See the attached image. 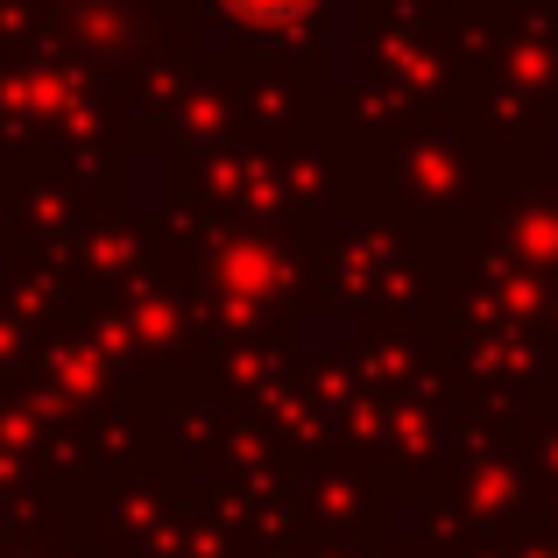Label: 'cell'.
Instances as JSON below:
<instances>
[{
    "label": "cell",
    "mask_w": 558,
    "mask_h": 558,
    "mask_svg": "<svg viewBox=\"0 0 558 558\" xmlns=\"http://www.w3.org/2000/svg\"><path fill=\"white\" fill-rule=\"evenodd\" d=\"M219 8H233L241 22H262V28H283V22H298V14H312L318 0H219Z\"/></svg>",
    "instance_id": "1"
}]
</instances>
